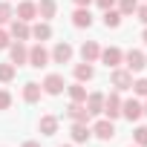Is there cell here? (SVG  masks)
I'll return each instance as SVG.
<instances>
[{
	"instance_id": "cell-10",
	"label": "cell",
	"mask_w": 147,
	"mask_h": 147,
	"mask_svg": "<svg viewBox=\"0 0 147 147\" xmlns=\"http://www.w3.org/2000/svg\"><path fill=\"white\" fill-rule=\"evenodd\" d=\"M9 58H12V63H15V66H20V63H26V61H29V49L23 46V40L9 43Z\"/></svg>"
},
{
	"instance_id": "cell-13",
	"label": "cell",
	"mask_w": 147,
	"mask_h": 147,
	"mask_svg": "<svg viewBox=\"0 0 147 147\" xmlns=\"http://www.w3.org/2000/svg\"><path fill=\"white\" fill-rule=\"evenodd\" d=\"M66 115L72 118V121H81V124H87L92 115H90V110L84 107V104H78V101H72L69 107H66Z\"/></svg>"
},
{
	"instance_id": "cell-2",
	"label": "cell",
	"mask_w": 147,
	"mask_h": 147,
	"mask_svg": "<svg viewBox=\"0 0 147 147\" xmlns=\"http://www.w3.org/2000/svg\"><path fill=\"white\" fill-rule=\"evenodd\" d=\"M63 75H58V72H52V75H46L43 78V84H40V90L46 92V95H61L63 92Z\"/></svg>"
},
{
	"instance_id": "cell-1",
	"label": "cell",
	"mask_w": 147,
	"mask_h": 147,
	"mask_svg": "<svg viewBox=\"0 0 147 147\" xmlns=\"http://www.w3.org/2000/svg\"><path fill=\"white\" fill-rule=\"evenodd\" d=\"M49 61H52V55L43 49V43H35L32 49H29V66H35V69H43V66H49Z\"/></svg>"
},
{
	"instance_id": "cell-36",
	"label": "cell",
	"mask_w": 147,
	"mask_h": 147,
	"mask_svg": "<svg viewBox=\"0 0 147 147\" xmlns=\"http://www.w3.org/2000/svg\"><path fill=\"white\" fill-rule=\"evenodd\" d=\"M141 40H144V43H147V29H144V32H141Z\"/></svg>"
},
{
	"instance_id": "cell-23",
	"label": "cell",
	"mask_w": 147,
	"mask_h": 147,
	"mask_svg": "<svg viewBox=\"0 0 147 147\" xmlns=\"http://www.w3.org/2000/svg\"><path fill=\"white\" fill-rule=\"evenodd\" d=\"M66 90H69V98H72V101H78V104L87 101V87H84L81 81H75L72 87H66Z\"/></svg>"
},
{
	"instance_id": "cell-34",
	"label": "cell",
	"mask_w": 147,
	"mask_h": 147,
	"mask_svg": "<svg viewBox=\"0 0 147 147\" xmlns=\"http://www.w3.org/2000/svg\"><path fill=\"white\" fill-rule=\"evenodd\" d=\"M72 3H75V6H84V9H90V3H92V0H72Z\"/></svg>"
},
{
	"instance_id": "cell-9",
	"label": "cell",
	"mask_w": 147,
	"mask_h": 147,
	"mask_svg": "<svg viewBox=\"0 0 147 147\" xmlns=\"http://www.w3.org/2000/svg\"><path fill=\"white\" fill-rule=\"evenodd\" d=\"M9 35H12V38H18V40H29V38H32V26H29L26 20L12 18V29H9Z\"/></svg>"
},
{
	"instance_id": "cell-32",
	"label": "cell",
	"mask_w": 147,
	"mask_h": 147,
	"mask_svg": "<svg viewBox=\"0 0 147 147\" xmlns=\"http://www.w3.org/2000/svg\"><path fill=\"white\" fill-rule=\"evenodd\" d=\"M136 15H138V20L147 26V3H144V6H138V9H136Z\"/></svg>"
},
{
	"instance_id": "cell-20",
	"label": "cell",
	"mask_w": 147,
	"mask_h": 147,
	"mask_svg": "<svg viewBox=\"0 0 147 147\" xmlns=\"http://www.w3.org/2000/svg\"><path fill=\"white\" fill-rule=\"evenodd\" d=\"M55 9H58L55 0H40V3H38V18L40 20H52L55 18Z\"/></svg>"
},
{
	"instance_id": "cell-21",
	"label": "cell",
	"mask_w": 147,
	"mask_h": 147,
	"mask_svg": "<svg viewBox=\"0 0 147 147\" xmlns=\"http://www.w3.org/2000/svg\"><path fill=\"white\" fill-rule=\"evenodd\" d=\"M38 130H40L43 136H55V133H58V118H55V115H43V118L38 121Z\"/></svg>"
},
{
	"instance_id": "cell-12",
	"label": "cell",
	"mask_w": 147,
	"mask_h": 147,
	"mask_svg": "<svg viewBox=\"0 0 147 147\" xmlns=\"http://www.w3.org/2000/svg\"><path fill=\"white\" fill-rule=\"evenodd\" d=\"M92 133L101 138V141H110L113 136H115V124L110 121V118H101V121H95V127H92Z\"/></svg>"
},
{
	"instance_id": "cell-7",
	"label": "cell",
	"mask_w": 147,
	"mask_h": 147,
	"mask_svg": "<svg viewBox=\"0 0 147 147\" xmlns=\"http://www.w3.org/2000/svg\"><path fill=\"white\" fill-rule=\"evenodd\" d=\"M124 61H127V69H130V72H141V69L147 66V58H144L141 49H130V52L124 55Z\"/></svg>"
},
{
	"instance_id": "cell-5",
	"label": "cell",
	"mask_w": 147,
	"mask_h": 147,
	"mask_svg": "<svg viewBox=\"0 0 147 147\" xmlns=\"http://www.w3.org/2000/svg\"><path fill=\"white\" fill-rule=\"evenodd\" d=\"M113 87L118 90V92H124V90H130L133 87V72L130 69H113Z\"/></svg>"
},
{
	"instance_id": "cell-31",
	"label": "cell",
	"mask_w": 147,
	"mask_h": 147,
	"mask_svg": "<svg viewBox=\"0 0 147 147\" xmlns=\"http://www.w3.org/2000/svg\"><path fill=\"white\" fill-rule=\"evenodd\" d=\"M9 43H12V35L6 29H0V49H9Z\"/></svg>"
},
{
	"instance_id": "cell-16",
	"label": "cell",
	"mask_w": 147,
	"mask_h": 147,
	"mask_svg": "<svg viewBox=\"0 0 147 147\" xmlns=\"http://www.w3.org/2000/svg\"><path fill=\"white\" fill-rule=\"evenodd\" d=\"M69 136H72V141H78V144H84V141H90L92 130H90L87 124H81V121H72V130H69Z\"/></svg>"
},
{
	"instance_id": "cell-6",
	"label": "cell",
	"mask_w": 147,
	"mask_h": 147,
	"mask_svg": "<svg viewBox=\"0 0 147 147\" xmlns=\"http://www.w3.org/2000/svg\"><path fill=\"white\" fill-rule=\"evenodd\" d=\"M101 61H104L107 69H115V66L124 61V52H121L118 46H107V49H101Z\"/></svg>"
},
{
	"instance_id": "cell-8",
	"label": "cell",
	"mask_w": 147,
	"mask_h": 147,
	"mask_svg": "<svg viewBox=\"0 0 147 147\" xmlns=\"http://www.w3.org/2000/svg\"><path fill=\"white\" fill-rule=\"evenodd\" d=\"M15 18H18V20H26V23L35 20V18H38V3H32V0H20Z\"/></svg>"
},
{
	"instance_id": "cell-38",
	"label": "cell",
	"mask_w": 147,
	"mask_h": 147,
	"mask_svg": "<svg viewBox=\"0 0 147 147\" xmlns=\"http://www.w3.org/2000/svg\"><path fill=\"white\" fill-rule=\"evenodd\" d=\"M61 147H72V144H61Z\"/></svg>"
},
{
	"instance_id": "cell-29",
	"label": "cell",
	"mask_w": 147,
	"mask_h": 147,
	"mask_svg": "<svg viewBox=\"0 0 147 147\" xmlns=\"http://www.w3.org/2000/svg\"><path fill=\"white\" fill-rule=\"evenodd\" d=\"M15 18V12H12V6L9 3H0V23H9Z\"/></svg>"
},
{
	"instance_id": "cell-11",
	"label": "cell",
	"mask_w": 147,
	"mask_h": 147,
	"mask_svg": "<svg viewBox=\"0 0 147 147\" xmlns=\"http://www.w3.org/2000/svg\"><path fill=\"white\" fill-rule=\"evenodd\" d=\"M49 55H52L55 63H69V61H72V46H69L66 40H61V43H55V49H52Z\"/></svg>"
},
{
	"instance_id": "cell-3",
	"label": "cell",
	"mask_w": 147,
	"mask_h": 147,
	"mask_svg": "<svg viewBox=\"0 0 147 147\" xmlns=\"http://www.w3.org/2000/svg\"><path fill=\"white\" fill-rule=\"evenodd\" d=\"M104 115H107L110 121L121 115V98H118V90L110 92V95H104Z\"/></svg>"
},
{
	"instance_id": "cell-17",
	"label": "cell",
	"mask_w": 147,
	"mask_h": 147,
	"mask_svg": "<svg viewBox=\"0 0 147 147\" xmlns=\"http://www.w3.org/2000/svg\"><path fill=\"white\" fill-rule=\"evenodd\" d=\"M72 26H78V29H90V26H92V15H90V9L78 6L75 15H72Z\"/></svg>"
},
{
	"instance_id": "cell-15",
	"label": "cell",
	"mask_w": 147,
	"mask_h": 147,
	"mask_svg": "<svg viewBox=\"0 0 147 147\" xmlns=\"http://www.w3.org/2000/svg\"><path fill=\"white\" fill-rule=\"evenodd\" d=\"M84 107L90 110V115H101L104 113V92H90L87 101H84Z\"/></svg>"
},
{
	"instance_id": "cell-33",
	"label": "cell",
	"mask_w": 147,
	"mask_h": 147,
	"mask_svg": "<svg viewBox=\"0 0 147 147\" xmlns=\"http://www.w3.org/2000/svg\"><path fill=\"white\" fill-rule=\"evenodd\" d=\"M95 3H98V9H104V12H107V9H113V6H115V0H95Z\"/></svg>"
},
{
	"instance_id": "cell-18",
	"label": "cell",
	"mask_w": 147,
	"mask_h": 147,
	"mask_svg": "<svg viewBox=\"0 0 147 147\" xmlns=\"http://www.w3.org/2000/svg\"><path fill=\"white\" fill-rule=\"evenodd\" d=\"M32 38H35L38 43L49 40V38H52V26H49V20H40V23H35V26H32Z\"/></svg>"
},
{
	"instance_id": "cell-35",
	"label": "cell",
	"mask_w": 147,
	"mask_h": 147,
	"mask_svg": "<svg viewBox=\"0 0 147 147\" xmlns=\"http://www.w3.org/2000/svg\"><path fill=\"white\" fill-rule=\"evenodd\" d=\"M20 147H40V144H38V141H23Z\"/></svg>"
},
{
	"instance_id": "cell-27",
	"label": "cell",
	"mask_w": 147,
	"mask_h": 147,
	"mask_svg": "<svg viewBox=\"0 0 147 147\" xmlns=\"http://www.w3.org/2000/svg\"><path fill=\"white\" fill-rule=\"evenodd\" d=\"M133 138H136V147H147V127H136Z\"/></svg>"
},
{
	"instance_id": "cell-22",
	"label": "cell",
	"mask_w": 147,
	"mask_h": 147,
	"mask_svg": "<svg viewBox=\"0 0 147 147\" xmlns=\"http://www.w3.org/2000/svg\"><path fill=\"white\" fill-rule=\"evenodd\" d=\"M92 75H95L92 63H87V61H84V63H78V66H75V81H81V84H84V81H92Z\"/></svg>"
},
{
	"instance_id": "cell-24",
	"label": "cell",
	"mask_w": 147,
	"mask_h": 147,
	"mask_svg": "<svg viewBox=\"0 0 147 147\" xmlns=\"http://www.w3.org/2000/svg\"><path fill=\"white\" fill-rule=\"evenodd\" d=\"M104 26H107V29H118V26H121V12L107 9V12H104Z\"/></svg>"
},
{
	"instance_id": "cell-28",
	"label": "cell",
	"mask_w": 147,
	"mask_h": 147,
	"mask_svg": "<svg viewBox=\"0 0 147 147\" xmlns=\"http://www.w3.org/2000/svg\"><path fill=\"white\" fill-rule=\"evenodd\" d=\"M136 95H141V98H147V78H138V81H133V87H130Z\"/></svg>"
},
{
	"instance_id": "cell-26",
	"label": "cell",
	"mask_w": 147,
	"mask_h": 147,
	"mask_svg": "<svg viewBox=\"0 0 147 147\" xmlns=\"http://www.w3.org/2000/svg\"><path fill=\"white\" fill-rule=\"evenodd\" d=\"M136 9H138V0H118V12H121V18L136 15Z\"/></svg>"
},
{
	"instance_id": "cell-30",
	"label": "cell",
	"mask_w": 147,
	"mask_h": 147,
	"mask_svg": "<svg viewBox=\"0 0 147 147\" xmlns=\"http://www.w3.org/2000/svg\"><path fill=\"white\" fill-rule=\"evenodd\" d=\"M9 107H12V92L0 90V110H9Z\"/></svg>"
},
{
	"instance_id": "cell-14",
	"label": "cell",
	"mask_w": 147,
	"mask_h": 147,
	"mask_svg": "<svg viewBox=\"0 0 147 147\" xmlns=\"http://www.w3.org/2000/svg\"><path fill=\"white\" fill-rule=\"evenodd\" d=\"M81 58H84L87 63H95V61L101 58V46H98L95 40H84V43H81Z\"/></svg>"
},
{
	"instance_id": "cell-4",
	"label": "cell",
	"mask_w": 147,
	"mask_h": 147,
	"mask_svg": "<svg viewBox=\"0 0 147 147\" xmlns=\"http://www.w3.org/2000/svg\"><path fill=\"white\" fill-rule=\"evenodd\" d=\"M121 115H124L127 121H138V118L144 115V107H141V101H136V98H130V101H121Z\"/></svg>"
},
{
	"instance_id": "cell-37",
	"label": "cell",
	"mask_w": 147,
	"mask_h": 147,
	"mask_svg": "<svg viewBox=\"0 0 147 147\" xmlns=\"http://www.w3.org/2000/svg\"><path fill=\"white\" fill-rule=\"evenodd\" d=\"M141 107H144V115H147V101H144V104H141Z\"/></svg>"
},
{
	"instance_id": "cell-39",
	"label": "cell",
	"mask_w": 147,
	"mask_h": 147,
	"mask_svg": "<svg viewBox=\"0 0 147 147\" xmlns=\"http://www.w3.org/2000/svg\"><path fill=\"white\" fill-rule=\"evenodd\" d=\"M130 147H133V144H130Z\"/></svg>"
},
{
	"instance_id": "cell-19",
	"label": "cell",
	"mask_w": 147,
	"mask_h": 147,
	"mask_svg": "<svg viewBox=\"0 0 147 147\" xmlns=\"http://www.w3.org/2000/svg\"><path fill=\"white\" fill-rule=\"evenodd\" d=\"M40 84H35V81H26L23 84V101L26 104H35V101H40Z\"/></svg>"
},
{
	"instance_id": "cell-25",
	"label": "cell",
	"mask_w": 147,
	"mask_h": 147,
	"mask_svg": "<svg viewBox=\"0 0 147 147\" xmlns=\"http://www.w3.org/2000/svg\"><path fill=\"white\" fill-rule=\"evenodd\" d=\"M15 72H18L15 63H0V84H9L15 78Z\"/></svg>"
}]
</instances>
